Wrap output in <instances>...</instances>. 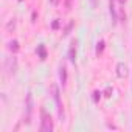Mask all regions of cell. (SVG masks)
I'll return each instance as SVG.
<instances>
[{
  "instance_id": "6",
  "label": "cell",
  "mask_w": 132,
  "mask_h": 132,
  "mask_svg": "<svg viewBox=\"0 0 132 132\" xmlns=\"http://www.w3.org/2000/svg\"><path fill=\"white\" fill-rule=\"evenodd\" d=\"M69 56H70V61L75 64V61H76V51H75V42L72 44V47H70V53H69Z\"/></svg>"
},
{
  "instance_id": "3",
  "label": "cell",
  "mask_w": 132,
  "mask_h": 132,
  "mask_svg": "<svg viewBox=\"0 0 132 132\" xmlns=\"http://www.w3.org/2000/svg\"><path fill=\"white\" fill-rule=\"evenodd\" d=\"M61 82H62V86L65 84V82H67V69H65V65H62V67H61Z\"/></svg>"
},
{
  "instance_id": "11",
  "label": "cell",
  "mask_w": 132,
  "mask_h": 132,
  "mask_svg": "<svg viewBox=\"0 0 132 132\" xmlns=\"http://www.w3.org/2000/svg\"><path fill=\"white\" fill-rule=\"evenodd\" d=\"M50 2H51L53 5H56V3H57V0H50Z\"/></svg>"
},
{
  "instance_id": "12",
  "label": "cell",
  "mask_w": 132,
  "mask_h": 132,
  "mask_svg": "<svg viewBox=\"0 0 132 132\" xmlns=\"http://www.w3.org/2000/svg\"><path fill=\"white\" fill-rule=\"evenodd\" d=\"M92 5H93V6H96V0H92Z\"/></svg>"
},
{
  "instance_id": "13",
  "label": "cell",
  "mask_w": 132,
  "mask_h": 132,
  "mask_svg": "<svg viewBox=\"0 0 132 132\" xmlns=\"http://www.w3.org/2000/svg\"><path fill=\"white\" fill-rule=\"evenodd\" d=\"M118 2H120V3H121V5H123V3H124V0H118Z\"/></svg>"
},
{
  "instance_id": "9",
  "label": "cell",
  "mask_w": 132,
  "mask_h": 132,
  "mask_svg": "<svg viewBox=\"0 0 132 132\" xmlns=\"http://www.w3.org/2000/svg\"><path fill=\"white\" fill-rule=\"evenodd\" d=\"M103 48H104V42H103V40H101V42H98V48H96V53H98V54H100V53H101V51H103Z\"/></svg>"
},
{
  "instance_id": "10",
  "label": "cell",
  "mask_w": 132,
  "mask_h": 132,
  "mask_svg": "<svg viewBox=\"0 0 132 132\" xmlns=\"http://www.w3.org/2000/svg\"><path fill=\"white\" fill-rule=\"evenodd\" d=\"M93 95H95V96H93V98H95V101H98V95H100V92H95Z\"/></svg>"
},
{
  "instance_id": "5",
  "label": "cell",
  "mask_w": 132,
  "mask_h": 132,
  "mask_svg": "<svg viewBox=\"0 0 132 132\" xmlns=\"http://www.w3.org/2000/svg\"><path fill=\"white\" fill-rule=\"evenodd\" d=\"M117 69H118V72H117V75H118L120 78H123V76H126V73H127V72H126V65H124V64H118V67H117Z\"/></svg>"
},
{
  "instance_id": "1",
  "label": "cell",
  "mask_w": 132,
  "mask_h": 132,
  "mask_svg": "<svg viewBox=\"0 0 132 132\" xmlns=\"http://www.w3.org/2000/svg\"><path fill=\"white\" fill-rule=\"evenodd\" d=\"M40 130H42V132H50V130H53V121H51L50 115H48L45 110H42V124H40Z\"/></svg>"
},
{
  "instance_id": "8",
  "label": "cell",
  "mask_w": 132,
  "mask_h": 132,
  "mask_svg": "<svg viewBox=\"0 0 132 132\" xmlns=\"http://www.w3.org/2000/svg\"><path fill=\"white\" fill-rule=\"evenodd\" d=\"M39 54H40V59H45V56H47V54H45V48H44V45H40V47H39Z\"/></svg>"
},
{
  "instance_id": "2",
  "label": "cell",
  "mask_w": 132,
  "mask_h": 132,
  "mask_svg": "<svg viewBox=\"0 0 132 132\" xmlns=\"http://www.w3.org/2000/svg\"><path fill=\"white\" fill-rule=\"evenodd\" d=\"M31 110H33V98H31V93H28V96H27V118H30Z\"/></svg>"
},
{
  "instance_id": "7",
  "label": "cell",
  "mask_w": 132,
  "mask_h": 132,
  "mask_svg": "<svg viewBox=\"0 0 132 132\" xmlns=\"http://www.w3.org/2000/svg\"><path fill=\"white\" fill-rule=\"evenodd\" d=\"M10 50L17 51V50H19V42H17V40H11V42H10Z\"/></svg>"
},
{
  "instance_id": "4",
  "label": "cell",
  "mask_w": 132,
  "mask_h": 132,
  "mask_svg": "<svg viewBox=\"0 0 132 132\" xmlns=\"http://www.w3.org/2000/svg\"><path fill=\"white\" fill-rule=\"evenodd\" d=\"M109 8H110V16H112V22H117V13H115V5H113V0L109 2Z\"/></svg>"
}]
</instances>
